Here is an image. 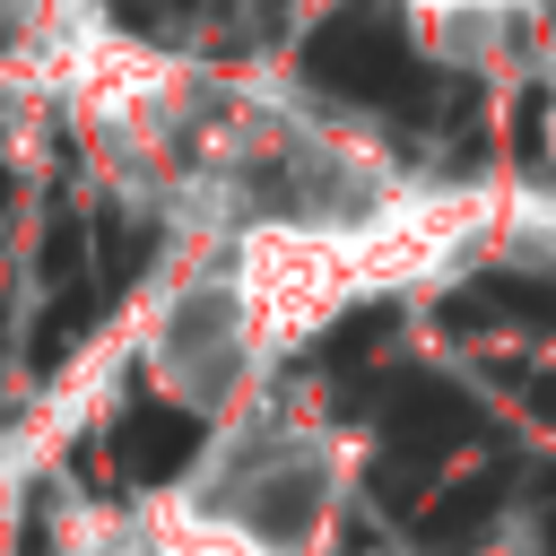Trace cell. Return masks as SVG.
<instances>
[{
  "instance_id": "1",
  "label": "cell",
  "mask_w": 556,
  "mask_h": 556,
  "mask_svg": "<svg viewBox=\"0 0 556 556\" xmlns=\"http://www.w3.org/2000/svg\"><path fill=\"white\" fill-rule=\"evenodd\" d=\"M304 78L321 96H348V104H408L426 78H417V52L400 35V17L382 0H356V9H330L304 43Z\"/></svg>"
},
{
  "instance_id": "2",
  "label": "cell",
  "mask_w": 556,
  "mask_h": 556,
  "mask_svg": "<svg viewBox=\"0 0 556 556\" xmlns=\"http://www.w3.org/2000/svg\"><path fill=\"white\" fill-rule=\"evenodd\" d=\"M486 417H478V400L460 391V382H434V374H408V382H391V400H382V469H374V495L382 504H408V486L452 452V443H469Z\"/></svg>"
},
{
  "instance_id": "3",
  "label": "cell",
  "mask_w": 556,
  "mask_h": 556,
  "mask_svg": "<svg viewBox=\"0 0 556 556\" xmlns=\"http://www.w3.org/2000/svg\"><path fill=\"white\" fill-rule=\"evenodd\" d=\"M504 486H513V469L495 460V469H478V478H460V486H443L417 521H408V539H417V556H469L486 530H495V504H504Z\"/></svg>"
},
{
  "instance_id": "4",
  "label": "cell",
  "mask_w": 556,
  "mask_h": 556,
  "mask_svg": "<svg viewBox=\"0 0 556 556\" xmlns=\"http://www.w3.org/2000/svg\"><path fill=\"white\" fill-rule=\"evenodd\" d=\"M113 452L130 478H174L191 452H200V417L174 408V400H130L122 426H113Z\"/></svg>"
},
{
  "instance_id": "5",
  "label": "cell",
  "mask_w": 556,
  "mask_h": 556,
  "mask_svg": "<svg viewBox=\"0 0 556 556\" xmlns=\"http://www.w3.org/2000/svg\"><path fill=\"white\" fill-rule=\"evenodd\" d=\"M460 330H478V321H521V330H547L556 321V278H469L452 304H443Z\"/></svg>"
},
{
  "instance_id": "6",
  "label": "cell",
  "mask_w": 556,
  "mask_h": 556,
  "mask_svg": "<svg viewBox=\"0 0 556 556\" xmlns=\"http://www.w3.org/2000/svg\"><path fill=\"white\" fill-rule=\"evenodd\" d=\"M96 304H104V287H70L52 313H43V330H35V365H61L78 339H87V321H96Z\"/></svg>"
},
{
  "instance_id": "7",
  "label": "cell",
  "mask_w": 556,
  "mask_h": 556,
  "mask_svg": "<svg viewBox=\"0 0 556 556\" xmlns=\"http://www.w3.org/2000/svg\"><path fill=\"white\" fill-rule=\"evenodd\" d=\"M43 269H52V278H78V269H87V243H78V217H52V235H43Z\"/></svg>"
},
{
  "instance_id": "8",
  "label": "cell",
  "mask_w": 556,
  "mask_h": 556,
  "mask_svg": "<svg viewBox=\"0 0 556 556\" xmlns=\"http://www.w3.org/2000/svg\"><path fill=\"white\" fill-rule=\"evenodd\" d=\"M122 17H139V26H156V17H174V9H191V0H113Z\"/></svg>"
},
{
  "instance_id": "9",
  "label": "cell",
  "mask_w": 556,
  "mask_h": 556,
  "mask_svg": "<svg viewBox=\"0 0 556 556\" xmlns=\"http://www.w3.org/2000/svg\"><path fill=\"white\" fill-rule=\"evenodd\" d=\"M530 408H539V417H547V426H556V374H547V382H539V391H530Z\"/></svg>"
},
{
  "instance_id": "10",
  "label": "cell",
  "mask_w": 556,
  "mask_h": 556,
  "mask_svg": "<svg viewBox=\"0 0 556 556\" xmlns=\"http://www.w3.org/2000/svg\"><path fill=\"white\" fill-rule=\"evenodd\" d=\"M0 217H9V174H0Z\"/></svg>"
}]
</instances>
